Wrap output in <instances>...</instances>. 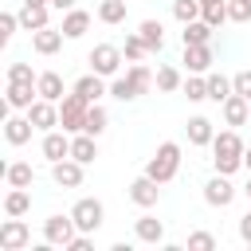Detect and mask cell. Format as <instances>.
<instances>
[{"mask_svg":"<svg viewBox=\"0 0 251 251\" xmlns=\"http://www.w3.org/2000/svg\"><path fill=\"white\" fill-rule=\"evenodd\" d=\"M243 137L235 133V129H224V133H216L212 137V165H216V173H239L243 169Z\"/></svg>","mask_w":251,"mask_h":251,"instance_id":"6da1fadb","label":"cell"},{"mask_svg":"<svg viewBox=\"0 0 251 251\" xmlns=\"http://www.w3.org/2000/svg\"><path fill=\"white\" fill-rule=\"evenodd\" d=\"M176 169H180V145H176V141H161L157 153L149 157L145 173H149L157 184H169V180L176 176Z\"/></svg>","mask_w":251,"mask_h":251,"instance_id":"7a4b0ae2","label":"cell"},{"mask_svg":"<svg viewBox=\"0 0 251 251\" xmlns=\"http://www.w3.org/2000/svg\"><path fill=\"white\" fill-rule=\"evenodd\" d=\"M86 114H90V102H86L82 94H75V90L59 102V126H63L67 133H82V129H86Z\"/></svg>","mask_w":251,"mask_h":251,"instance_id":"3957f363","label":"cell"},{"mask_svg":"<svg viewBox=\"0 0 251 251\" xmlns=\"http://www.w3.org/2000/svg\"><path fill=\"white\" fill-rule=\"evenodd\" d=\"M122 47H114V43H94V51L86 55V63H90V71H98L102 78H114L118 71H122Z\"/></svg>","mask_w":251,"mask_h":251,"instance_id":"277c9868","label":"cell"},{"mask_svg":"<svg viewBox=\"0 0 251 251\" xmlns=\"http://www.w3.org/2000/svg\"><path fill=\"white\" fill-rule=\"evenodd\" d=\"M71 216H75L78 231L94 235V231L102 227V220H106V208H102V200H94V196H82V200H78V204L71 208Z\"/></svg>","mask_w":251,"mask_h":251,"instance_id":"5b68a950","label":"cell"},{"mask_svg":"<svg viewBox=\"0 0 251 251\" xmlns=\"http://www.w3.org/2000/svg\"><path fill=\"white\" fill-rule=\"evenodd\" d=\"M75 235H78V224H75L71 212H67V216H47V220H43V239H47V243L67 247Z\"/></svg>","mask_w":251,"mask_h":251,"instance_id":"8992f818","label":"cell"},{"mask_svg":"<svg viewBox=\"0 0 251 251\" xmlns=\"http://www.w3.org/2000/svg\"><path fill=\"white\" fill-rule=\"evenodd\" d=\"M0 247H4V251H24V247H31V231H27V224H24L20 216H8V220L0 224Z\"/></svg>","mask_w":251,"mask_h":251,"instance_id":"52a82bcc","label":"cell"},{"mask_svg":"<svg viewBox=\"0 0 251 251\" xmlns=\"http://www.w3.org/2000/svg\"><path fill=\"white\" fill-rule=\"evenodd\" d=\"M235 200V184H231V176L227 173H216L208 184H204V204H212V208H227Z\"/></svg>","mask_w":251,"mask_h":251,"instance_id":"ba28073f","label":"cell"},{"mask_svg":"<svg viewBox=\"0 0 251 251\" xmlns=\"http://www.w3.org/2000/svg\"><path fill=\"white\" fill-rule=\"evenodd\" d=\"M82 161H75V157H63V161H55L51 165V180L59 184V188H78L82 184Z\"/></svg>","mask_w":251,"mask_h":251,"instance_id":"9c48e42d","label":"cell"},{"mask_svg":"<svg viewBox=\"0 0 251 251\" xmlns=\"http://www.w3.org/2000/svg\"><path fill=\"white\" fill-rule=\"evenodd\" d=\"M27 118H31V126L35 129H55L59 126V102H47V98H35L31 106H27Z\"/></svg>","mask_w":251,"mask_h":251,"instance_id":"30bf717a","label":"cell"},{"mask_svg":"<svg viewBox=\"0 0 251 251\" xmlns=\"http://www.w3.org/2000/svg\"><path fill=\"white\" fill-rule=\"evenodd\" d=\"M129 200H133L137 208H153V204L161 200V184H157L149 173H141V176L129 184Z\"/></svg>","mask_w":251,"mask_h":251,"instance_id":"8fae6325","label":"cell"},{"mask_svg":"<svg viewBox=\"0 0 251 251\" xmlns=\"http://www.w3.org/2000/svg\"><path fill=\"white\" fill-rule=\"evenodd\" d=\"M35 98H39V86L35 82H8V90H4L8 110H27Z\"/></svg>","mask_w":251,"mask_h":251,"instance_id":"7c38bea8","label":"cell"},{"mask_svg":"<svg viewBox=\"0 0 251 251\" xmlns=\"http://www.w3.org/2000/svg\"><path fill=\"white\" fill-rule=\"evenodd\" d=\"M63 39H67V35H63V27L55 31L51 24H47V27H39V31H31V47H35V55H55V51L63 47Z\"/></svg>","mask_w":251,"mask_h":251,"instance_id":"4fadbf2b","label":"cell"},{"mask_svg":"<svg viewBox=\"0 0 251 251\" xmlns=\"http://www.w3.org/2000/svg\"><path fill=\"white\" fill-rule=\"evenodd\" d=\"M212 47L208 43H192V47H184V67L192 71V75H208L212 71Z\"/></svg>","mask_w":251,"mask_h":251,"instance_id":"5bb4252c","label":"cell"},{"mask_svg":"<svg viewBox=\"0 0 251 251\" xmlns=\"http://www.w3.org/2000/svg\"><path fill=\"white\" fill-rule=\"evenodd\" d=\"M43 157L55 165V161H63V157H71V137H67V129L59 133V129H47L43 133Z\"/></svg>","mask_w":251,"mask_h":251,"instance_id":"9a60e30c","label":"cell"},{"mask_svg":"<svg viewBox=\"0 0 251 251\" xmlns=\"http://www.w3.org/2000/svg\"><path fill=\"white\" fill-rule=\"evenodd\" d=\"M133 235L141 239V243H165V224L157 220V216H141V220H133Z\"/></svg>","mask_w":251,"mask_h":251,"instance_id":"2e32d148","label":"cell"},{"mask_svg":"<svg viewBox=\"0 0 251 251\" xmlns=\"http://www.w3.org/2000/svg\"><path fill=\"white\" fill-rule=\"evenodd\" d=\"M47 12H51V4H24L16 16H20L24 31H39V27H47Z\"/></svg>","mask_w":251,"mask_h":251,"instance_id":"e0dca14e","label":"cell"},{"mask_svg":"<svg viewBox=\"0 0 251 251\" xmlns=\"http://www.w3.org/2000/svg\"><path fill=\"white\" fill-rule=\"evenodd\" d=\"M86 31H90V12H82V8L63 12V35L67 39H82Z\"/></svg>","mask_w":251,"mask_h":251,"instance_id":"ac0fdd59","label":"cell"},{"mask_svg":"<svg viewBox=\"0 0 251 251\" xmlns=\"http://www.w3.org/2000/svg\"><path fill=\"white\" fill-rule=\"evenodd\" d=\"M75 94H82L86 102H98L102 94H110V86H106V78H102L98 71H90V75H82V78L75 82Z\"/></svg>","mask_w":251,"mask_h":251,"instance_id":"d6986e66","label":"cell"},{"mask_svg":"<svg viewBox=\"0 0 251 251\" xmlns=\"http://www.w3.org/2000/svg\"><path fill=\"white\" fill-rule=\"evenodd\" d=\"M224 122H227V126H243V122H251V102H247L243 94L224 98Z\"/></svg>","mask_w":251,"mask_h":251,"instance_id":"ffe728a7","label":"cell"},{"mask_svg":"<svg viewBox=\"0 0 251 251\" xmlns=\"http://www.w3.org/2000/svg\"><path fill=\"white\" fill-rule=\"evenodd\" d=\"M31 118L24 114V118H4V137H8V145H27L31 141Z\"/></svg>","mask_w":251,"mask_h":251,"instance_id":"44dd1931","label":"cell"},{"mask_svg":"<svg viewBox=\"0 0 251 251\" xmlns=\"http://www.w3.org/2000/svg\"><path fill=\"white\" fill-rule=\"evenodd\" d=\"M35 86H39V98H47V102H63L67 98L63 94V75H55V71H43L35 78Z\"/></svg>","mask_w":251,"mask_h":251,"instance_id":"7402d4cb","label":"cell"},{"mask_svg":"<svg viewBox=\"0 0 251 251\" xmlns=\"http://www.w3.org/2000/svg\"><path fill=\"white\" fill-rule=\"evenodd\" d=\"M71 157L82 161V165H90V161L98 157V141H94V133H75V137H71Z\"/></svg>","mask_w":251,"mask_h":251,"instance_id":"603a6c76","label":"cell"},{"mask_svg":"<svg viewBox=\"0 0 251 251\" xmlns=\"http://www.w3.org/2000/svg\"><path fill=\"white\" fill-rule=\"evenodd\" d=\"M4 180H8L12 188H31L35 173H31V165H27V161H12V165H4Z\"/></svg>","mask_w":251,"mask_h":251,"instance_id":"cb8c5ba5","label":"cell"},{"mask_svg":"<svg viewBox=\"0 0 251 251\" xmlns=\"http://www.w3.org/2000/svg\"><path fill=\"white\" fill-rule=\"evenodd\" d=\"M212 24L208 20H192V24H184V31H180V39H184V47H192V43H212Z\"/></svg>","mask_w":251,"mask_h":251,"instance_id":"d4e9b609","label":"cell"},{"mask_svg":"<svg viewBox=\"0 0 251 251\" xmlns=\"http://www.w3.org/2000/svg\"><path fill=\"white\" fill-rule=\"evenodd\" d=\"M137 35L145 39V47H149V51H165V27H161V20H141Z\"/></svg>","mask_w":251,"mask_h":251,"instance_id":"484cf974","label":"cell"},{"mask_svg":"<svg viewBox=\"0 0 251 251\" xmlns=\"http://www.w3.org/2000/svg\"><path fill=\"white\" fill-rule=\"evenodd\" d=\"M212 137H216V129H212V122H208L204 114L188 118V141H192V145H212Z\"/></svg>","mask_w":251,"mask_h":251,"instance_id":"4316f807","label":"cell"},{"mask_svg":"<svg viewBox=\"0 0 251 251\" xmlns=\"http://www.w3.org/2000/svg\"><path fill=\"white\" fill-rule=\"evenodd\" d=\"M235 94V86H231V78H224V75H216V71H208V98L216 102V106H224V98H231Z\"/></svg>","mask_w":251,"mask_h":251,"instance_id":"83f0119b","label":"cell"},{"mask_svg":"<svg viewBox=\"0 0 251 251\" xmlns=\"http://www.w3.org/2000/svg\"><path fill=\"white\" fill-rule=\"evenodd\" d=\"M27 208H31V192L27 188H12L4 196V212L8 216H27Z\"/></svg>","mask_w":251,"mask_h":251,"instance_id":"f1b7e54d","label":"cell"},{"mask_svg":"<svg viewBox=\"0 0 251 251\" xmlns=\"http://www.w3.org/2000/svg\"><path fill=\"white\" fill-rule=\"evenodd\" d=\"M126 78H129V82L137 86V94H145V90H149V86L157 82V78H153V71H149L145 63H129V71H126Z\"/></svg>","mask_w":251,"mask_h":251,"instance_id":"f546056e","label":"cell"},{"mask_svg":"<svg viewBox=\"0 0 251 251\" xmlns=\"http://www.w3.org/2000/svg\"><path fill=\"white\" fill-rule=\"evenodd\" d=\"M126 4H129V0H102V4H98V20H102V24H122V20H126Z\"/></svg>","mask_w":251,"mask_h":251,"instance_id":"4dcf8cb0","label":"cell"},{"mask_svg":"<svg viewBox=\"0 0 251 251\" xmlns=\"http://www.w3.org/2000/svg\"><path fill=\"white\" fill-rule=\"evenodd\" d=\"M153 78H157V90H165V94L184 86V82H180V71H176V67H169V63H165V67H157V75H153Z\"/></svg>","mask_w":251,"mask_h":251,"instance_id":"1f68e13d","label":"cell"},{"mask_svg":"<svg viewBox=\"0 0 251 251\" xmlns=\"http://www.w3.org/2000/svg\"><path fill=\"white\" fill-rule=\"evenodd\" d=\"M184 98L188 102H204L208 98V75H192V78H184Z\"/></svg>","mask_w":251,"mask_h":251,"instance_id":"d6a6232c","label":"cell"},{"mask_svg":"<svg viewBox=\"0 0 251 251\" xmlns=\"http://www.w3.org/2000/svg\"><path fill=\"white\" fill-rule=\"evenodd\" d=\"M106 126H110V114H106L98 102H90V114H86V129H82V133H94V137H98V133H106Z\"/></svg>","mask_w":251,"mask_h":251,"instance_id":"836d02e7","label":"cell"},{"mask_svg":"<svg viewBox=\"0 0 251 251\" xmlns=\"http://www.w3.org/2000/svg\"><path fill=\"white\" fill-rule=\"evenodd\" d=\"M200 12H204V4H200V0H173V16H176L180 24L200 20Z\"/></svg>","mask_w":251,"mask_h":251,"instance_id":"e575fe53","label":"cell"},{"mask_svg":"<svg viewBox=\"0 0 251 251\" xmlns=\"http://www.w3.org/2000/svg\"><path fill=\"white\" fill-rule=\"evenodd\" d=\"M122 55H126L129 63H141V59L149 55V47H145V39H141V35H126V47H122Z\"/></svg>","mask_w":251,"mask_h":251,"instance_id":"d590c367","label":"cell"},{"mask_svg":"<svg viewBox=\"0 0 251 251\" xmlns=\"http://www.w3.org/2000/svg\"><path fill=\"white\" fill-rule=\"evenodd\" d=\"M200 20H208L212 27H220V24L227 20V0H216V4H204V12H200Z\"/></svg>","mask_w":251,"mask_h":251,"instance_id":"8d00e7d4","label":"cell"},{"mask_svg":"<svg viewBox=\"0 0 251 251\" xmlns=\"http://www.w3.org/2000/svg\"><path fill=\"white\" fill-rule=\"evenodd\" d=\"M227 20L231 24H247L251 20V0H227Z\"/></svg>","mask_w":251,"mask_h":251,"instance_id":"74e56055","label":"cell"},{"mask_svg":"<svg viewBox=\"0 0 251 251\" xmlns=\"http://www.w3.org/2000/svg\"><path fill=\"white\" fill-rule=\"evenodd\" d=\"M39 75L31 71V63H12L8 67V82H35Z\"/></svg>","mask_w":251,"mask_h":251,"instance_id":"f35d334b","label":"cell"},{"mask_svg":"<svg viewBox=\"0 0 251 251\" xmlns=\"http://www.w3.org/2000/svg\"><path fill=\"white\" fill-rule=\"evenodd\" d=\"M216 247V235L212 231H192L188 235V251H212Z\"/></svg>","mask_w":251,"mask_h":251,"instance_id":"ab89813d","label":"cell"},{"mask_svg":"<svg viewBox=\"0 0 251 251\" xmlns=\"http://www.w3.org/2000/svg\"><path fill=\"white\" fill-rule=\"evenodd\" d=\"M16 27H20V16H16V12H4V16H0V43H8V39L16 35Z\"/></svg>","mask_w":251,"mask_h":251,"instance_id":"60d3db41","label":"cell"},{"mask_svg":"<svg viewBox=\"0 0 251 251\" xmlns=\"http://www.w3.org/2000/svg\"><path fill=\"white\" fill-rule=\"evenodd\" d=\"M231 86H235V94H243V98L251 102V71H239V75L231 78Z\"/></svg>","mask_w":251,"mask_h":251,"instance_id":"b9f144b4","label":"cell"},{"mask_svg":"<svg viewBox=\"0 0 251 251\" xmlns=\"http://www.w3.org/2000/svg\"><path fill=\"white\" fill-rule=\"evenodd\" d=\"M63 251H94V239H90L86 231H78V235H75V239H71Z\"/></svg>","mask_w":251,"mask_h":251,"instance_id":"7bdbcfd3","label":"cell"},{"mask_svg":"<svg viewBox=\"0 0 251 251\" xmlns=\"http://www.w3.org/2000/svg\"><path fill=\"white\" fill-rule=\"evenodd\" d=\"M239 239H243V243H251V208L239 216Z\"/></svg>","mask_w":251,"mask_h":251,"instance_id":"ee69618b","label":"cell"},{"mask_svg":"<svg viewBox=\"0 0 251 251\" xmlns=\"http://www.w3.org/2000/svg\"><path fill=\"white\" fill-rule=\"evenodd\" d=\"M51 8H59V12H71V8H75V0H51Z\"/></svg>","mask_w":251,"mask_h":251,"instance_id":"f6af8a7d","label":"cell"},{"mask_svg":"<svg viewBox=\"0 0 251 251\" xmlns=\"http://www.w3.org/2000/svg\"><path fill=\"white\" fill-rule=\"evenodd\" d=\"M243 169H247V173H251V145H247V149H243Z\"/></svg>","mask_w":251,"mask_h":251,"instance_id":"bcb514c9","label":"cell"},{"mask_svg":"<svg viewBox=\"0 0 251 251\" xmlns=\"http://www.w3.org/2000/svg\"><path fill=\"white\" fill-rule=\"evenodd\" d=\"M24 4H51V0H24Z\"/></svg>","mask_w":251,"mask_h":251,"instance_id":"7dc6e473","label":"cell"},{"mask_svg":"<svg viewBox=\"0 0 251 251\" xmlns=\"http://www.w3.org/2000/svg\"><path fill=\"white\" fill-rule=\"evenodd\" d=\"M243 192H247V200H251V180H247V188H243Z\"/></svg>","mask_w":251,"mask_h":251,"instance_id":"c3c4849f","label":"cell"},{"mask_svg":"<svg viewBox=\"0 0 251 251\" xmlns=\"http://www.w3.org/2000/svg\"><path fill=\"white\" fill-rule=\"evenodd\" d=\"M200 4H216V0H200Z\"/></svg>","mask_w":251,"mask_h":251,"instance_id":"681fc988","label":"cell"}]
</instances>
